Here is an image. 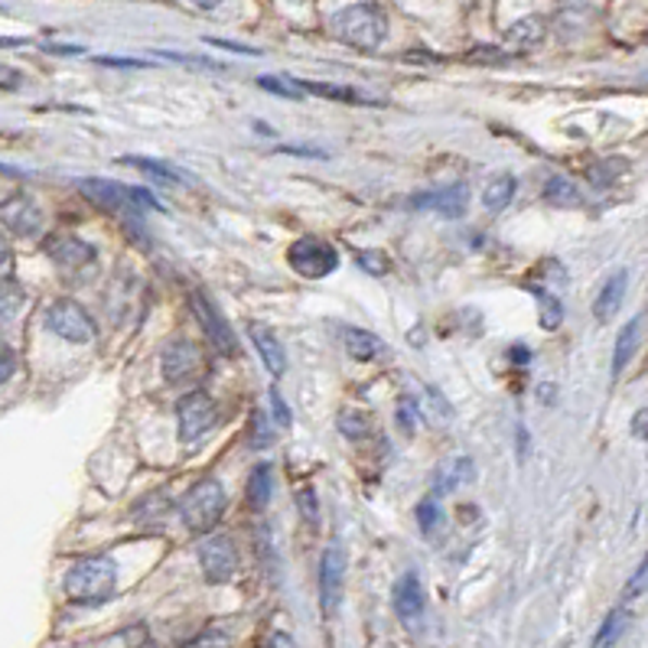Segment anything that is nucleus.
I'll list each match as a JSON object with an SVG mask.
<instances>
[{
    "mask_svg": "<svg viewBox=\"0 0 648 648\" xmlns=\"http://www.w3.org/2000/svg\"><path fill=\"white\" fill-rule=\"evenodd\" d=\"M345 348H348V355H355L358 361H368V358L378 355L381 339L371 335V332H365V329H348V332H345Z\"/></svg>",
    "mask_w": 648,
    "mask_h": 648,
    "instance_id": "nucleus-24",
    "label": "nucleus"
},
{
    "mask_svg": "<svg viewBox=\"0 0 648 648\" xmlns=\"http://www.w3.org/2000/svg\"><path fill=\"white\" fill-rule=\"evenodd\" d=\"M78 189H81V195H85L88 202H94V205L104 208V212H114V215H120V212H137L134 202H130L127 186H117V182H111V179H81Z\"/></svg>",
    "mask_w": 648,
    "mask_h": 648,
    "instance_id": "nucleus-12",
    "label": "nucleus"
},
{
    "mask_svg": "<svg viewBox=\"0 0 648 648\" xmlns=\"http://www.w3.org/2000/svg\"><path fill=\"white\" fill-rule=\"evenodd\" d=\"M42 251L49 254V261L52 264H59V267H85V264H91L94 261V247L88 244V241H81V238H75V234H52L46 244H42Z\"/></svg>",
    "mask_w": 648,
    "mask_h": 648,
    "instance_id": "nucleus-13",
    "label": "nucleus"
},
{
    "mask_svg": "<svg viewBox=\"0 0 648 648\" xmlns=\"http://www.w3.org/2000/svg\"><path fill=\"white\" fill-rule=\"evenodd\" d=\"M544 199H547L550 205H560V208L580 205V192H576V186H573L570 179H563V176L547 179V186H544Z\"/></svg>",
    "mask_w": 648,
    "mask_h": 648,
    "instance_id": "nucleus-27",
    "label": "nucleus"
},
{
    "mask_svg": "<svg viewBox=\"0 0 648 648\" xmlns=\"http://www.w3.org/2000/svg\"><path fill=\"white\" fill-rule=\"evenodd\" d=\"M638 329H641V316H635V319H628L622 326V332L615 339V352H612V374H619L628 365V358H632V352L638 345Z\"/></svg>",
    "mask_w": 648,
    "mask_h": 648,
    "instance_id": "nucleus-21",
    "label": "nucleus"
},
{
    "mask_svg": "<svg viewBox=\"0 0 648 648\" xmlns=\"http://www.w3.org/2000/svg\"><path fill=\"white\" fill-rule=\"evenodd\" d=\"M13 371H16V355H13V348L0 339V384L10 381Z\"/></svg>",
    "mask_w": 648,
    "mask_h": 648,
    "instance_id": "nucleus-37",
    "label": "nucleus"
},
{
    "mask_svg": "<svg viewBox=\"0 0 648 648\" xmlns=\"http://www.w3.org/2000/svg\"><path fill=\"white\" fill-rule=\"evenodd\" d=\"M114 586H117V567L104 554L85 557L75 567H68V573H65V596L81 606L104 602L114 593Z\"/></svg>",
    "mask_w": 648,
    "mask_h": 648,
    "instance_id": "nucleus-2",
    "label": "nucleus"
},
{
    "mask_svg": "<svg viewBox=\"0 0 648 648\" xmlns=\"http://www.w3.org/2000/svg\"><path fill=\"white\" fill-rule=\"evenodd\" d=\"M270 410H274V420L280 427H290V407H287V401L277 387H270Z\"/></svg>",
    "mask_w": 648,
    "mask_h": 648,
    "instance_id": "nucleus-35",
    "label": "nucleus"
},
{
    "mask_svg": "<svg viewBox=\"0 0 648 648\" xmlns=\"http://www.w3.org/2000/svg\"><path fill=\"white\" fill-rule=\"evenodd\" d=\"M176 423H179V440L182 443H195L218 423V407H215V401L205 391H192V394L179 397Z\"/></svg>",
    "mask_w": 648,
    "mask_h": 648,
    "instance_id": "nucleus-6",
    "label": "nucleus"
},
{
    "mask_svg": "<svg viewBox=\"0 0 648 648\" xmlns=\"http://www.w3.org/2000/svg\"><path fill=\"white\" fill-rule=\"evenodd\" d=\"M23 303H26L23 287H20V283H13V280H0V319L13 316Z\"/></svg>",
    "mask_w": 648,
    "mask_h": 648,
    "instance_id": "nucleus-30",
    "label": "nucleus"
},
{
    "mask_svg": "<svg viewBox=\"0 0 648 648\" xmlns=\"http://www.w3.org/2000/svg\"><path fill=\"white\" fill-rule=\"evenodd\" d=\"M251 446H267V440H270V430H267V420H264V414L261 410H254L251 414Z\"/></svg>",
    "mask_w": 648,
    "mask_h": 648,
    "instance_id": "nucleus-34",
    "label": "nucleus"
},
{
    "mask_svg": "<svg viewBox=\"0 0 648 648\" xmlns=\"http://www.w3.org/2000/svg\"><path fill=\"white\" fill-rule=\"evenodd\" d=\"M189 306H192V313H195V319H199V326H202L205 339H208L218 352L234 355V352H238V339H234L231 326L225 322V316L215 309V303H212L202 290H192Z\"/></svg>",
    "mask_w": 648,
    "mask_h": 648,
    "instance_id": "nucleus-8",
    "label": "nucleus"
},
{
    "mask_svg": "<svg viewBox=\"0 0 648 648\" xmlns=\"http://www.w3.org/2000/svg\"><path fill=\"white\" fill-rule=\"evenodd\" d=\"M391 602H394V612H397L404 622H417V619H420L427 599H423V586H420L417 573H404V576L394 583Z\"/></svg>",
    "mask_w": 648,
    "mask_h": 648,
    "instance_id": "nucleus-15",
    "label": "nucleus"
},
{
    "mask_svg": "<svg viewBox=\"0 0 648 648\" xmlns=\"http://www.w3.org/2000/svg\"><path fill=\"white\" fill-rule=\"evenodd\" d=\"M544 33H547V26H544V20H541V16H521L518 23H511V26H508L505 42H508L511 49L524 52V49H534V46L544 39Z\"/></svg>",
    "mask_w": 648,
    "mask_h": 648,
    "instance_id": "nucleus-17",
    "label": "nucleus"
},
{
    "mask_svg": "<svg viewBox=\"0 0 648 648\" xmlns=\"http://www.w3.org/2000/svg\"><path fill=\"white\" fill-rule=\"evenodd\" d=\"M625 622H628V615H625L622 609H612V612L606 615V622L599 625V632H596V638H593V648H615V641H619L622 632H625Z\"/></svg>",
    "mask_w": 648,
    "mask_h": 648,
    "instance_id": "nucleus-25",
    "label": "nucleus"
},
{
    "mask_svg": "<svg viewBox=\"0 0 648 648\" xmlns=\"http://www.w3.org/2000/svg\"><path fill=\"white\" fill-rule=\"evenodd\" d=\"M514 189H518L514 176H508V173H498V176H492V179L485 182L482 205H485L488 212H501V208H505V205L514 199Z\"/></svg>",
    "mask_w": 648,
    "mask_h": 648,
    "instance_id": "nucleus-20",
    "label": "nucleus"
},
{
    "mask_svg": "<svg viewBox=\"0 0 648 648\" xmlns=\"http://www.w3.org/2000/svg\"><path fill=\"white\" fill-rule=\"evenodd\" d=\"M212 46H221V49H231V52H244V55H257V49H247V46H238V42H225V39H208Z\"/></svg>",
    "mask_w": 648,
    "mask_h": 648,
    "instance_id": "nucleus-42",
    "label": "nucleus"
},
{
    "mask_svg": "<svg viewBox=\"0 0 648 648\" xmlns=\"http://www.w3.org/2000/svg\"><path fill=\"white\" fill-rule=\"evenodd\" d=\"M329 33L352 49H378L387 36V13L371 0L348 3L329 16Z\"/></svg>",
    "mask_w": 648,
    "mask_h": 648,
    "instance_id": "nucleus-1",
    "label": "nucleus"
},
{
    "mask_svg": "<svg viewBox=\"0 0 648 648\" xmlns=\"http://www.w3.org/2000/svg\"><path fill=\"white\" fill-rule=\"evenodd\" d=\"M342 586H345V550H342V544H329L319 560V596H322L326 612L339 609Z\"/></svg>",
    "mask_w": 648,
    "mask_h": 648,
    "instance_id": "nucleus-9",
    "label": "nucleus"
},
{
    "mask_svg": "<svg viewBox=\"0 0 648 648\" xmlns=\"http://www.w3.org/2000/svg\"><path fill=\"white\" fill-rule=\"evenodd\" d=\"M417 521H420V531H423L427 537H433V534L440 531V524H443L440 505H436V501H420V505H417Z\"/></svg>",
    "mask_w": 648,
    "mask_h": 648,
    "instance_id": "nucleus-31",
    "label": "nucleus"
},
{
    "mask_svg": "<svg viewBox=\"0 0 648 648\" xmlns=\"http://www.w3.org/2000/svg\"><path fill=\"white\" fill-rule=\"evenodd\" d=\"M160 368H163V378L169 384H189L202 371V352L189 339H169L163 345Z\"/></svg>",
    "mask_w": 648,
    "mask_h": 648,
    "instance_id": "nucleus-7",
    "label": "nucleus"
},
{
    "mask_svg": "<svg viewBox=\"0 0 648 648\" xmlns=\"http://www.w3.org/2000/svg\"><path fill=\"white\" fill-rule=\"evenodd\" d=\"M306 94H319V98H335V101H352V104H374V98L355 91V88H342V85H322V81H303Z\"/></svg>",
    "mask_w": 648,
    "mask_h": 648,
    "instance_id": "nucleus-23",
    "label": "nucleus"
},
{
    "mask_svg": "<svg viewBox=\"0 0 648 648\" xmlns=\"http://www.w3.org/2000/svg\"><path fill=\"white\" fill-rule=\"evenodd\" d=\"M20 85V72L10 65H0V88H16Z\"/></svg>",
    "mask_w": 648,
    "mask_h": 648,
    "instance_id": "nucleus-40",
    "label": "nucleus"
},
{
    "mask_svg": "<svg viewBox=\"0 0 648 648\" xmlns=\"http://www.w3.org/2000/svg\"><path fill=\"white\" fill-rule=\"evenodd\" d=\"M339 430H342L348 440H365V436L374 430V423H371V414H368V410H361V407H342V410H339Z\"/></svg>",
    "mask_w": 648,
    "mask_h": 648,
    "instance_id": "nucleus-22",
    "label": "nucleus"
},
{
    "mask_svg": "<svg viewBox=\"0 0 648 648\" xmlns=\"http://www.w3.org/2000/svg\"><path fill=\"white\" fill-rule=\"evenodd\" d=\"M199 563H202V573H205L208 583H225L238 570V550L225 534H218V537H208L199 547Z\"/></svg>",
    "mask_w": 648,
    "mask_h": 648,
    "instance_id": "nucleus-10",
    "label": "nucleus"
},
{
    "mask_svg": "<svg viewBox=\"0 0 648 648\" xmlns=\"http://www.w3.org/2000/svg\"><path fill=\"white\" fill-rule=\"evenodd\" d=\"M287 261L296 274L319 280V277H329L339 267V251L322 238H300L287 247Z\"/></svg>",
    "mask_w": 648,
    "mask_h": 648,
    "instance_id": "nucleus-4",
    "label": "nucleus"
},
{
    "mask_svg": "<svg viewBox=\"0 0 648 648\" xmlns=\"http://www.w3.org/2000/svg\"><path fill=\"white\" fill-rule=\"evenodd\" d=\"M257 85H261L264 91L280 94V98H293V101L306 98V85H303V81H296V78H290V75H261V78H257Z\"/></svg>",
    "mask_w": 648,
    "mask_h": 648,
    "instance_id": "nucleus-26",
    "label": "nucleus"
},
{
    "mask_svg": "<svg viewBox=\"0 0 648 648\" xmlns=\"http://www.w3.org/2000/svg\"><path fill=\"white\" fill-rule=\"evenodd\" d=\"M625 270H619V274H612L606 283H602V290H599V296H596V303H593V313H596V319H609V316H615V309L622 306V296H625Z\"/></svg>",
    "mask_w": 648,
    "mask_h": 648,
    "instance_id": "nucleus-18",
    "label": "nucleus"
},
{
    "mask_svg": "<svg viewBox=\"0 0 648 648\" xmlns=\"http://www.w3.org/2000/svg\"><path fill=\"white\" fill-rule=\"evenodd\" d=\"M531 293H534L537 303H541V326H544V329H557L560 319H563V303H560L557 296H550L547 290H541V287H531Z\"/></svg>",
    "mask_w": 648,
    "mask_h": 648,
    "instance_id": "nucleus-29",
    "label": "nucleus"
},
{
    "mask_svg": "<svg viewBox=\"0 0 648 648\" xmlns=\"http://www.w3.org/2000/svg\"><path fill=\"white\" fill-rule=\"evenodd\" d=\"M270 495H274V472H270L267 462H261V466L251 469V479H247V505L254 511H264Z\"/></svg>",
    "mask_w": 648,
    "mask_h": 648,
    "instance_id": "nucleus-19",
    "label": "nucleus"
},
{
    "mask_svg": "<svg viewBox=\"0 0 648 648\" xmlns=\"http://www.w3.org/2000/svg\"><path fill=\"white\" fill-rule=\"evenodd\" d=\"M645 583H648V557H645V563L638 567V573L632 576V583H628L625 596H635V593H641V589H645Z\"/></svg>",
    "mask_w": 648,
    "mask_h": 648,
    "instance_id": "nucleus-38",
    "label": "nucleus"
},
{
    "mask_svg": "<svg viewBox=\"0 0 648 648\" xmlns=\"http://www.w3.org/2000/svg\"><path fill=\"white\" fill-rule=\"evenodd\" d=\"M10 264H13V251H10V244H7V238L0 234V277L10 270Z\"/></svg>",
    "mask_w": 648,
    "mask_h": 648,
    "instance_id": "nucleus-41",
    "label": "nucleus"
},
{
    "mask_svg": "<svg viewBox=\"0 0 648 648\" xmlns=\"http://www.w3.org/2000/svg\"><path fill=\"white\" fill-rule=\"evenodd\" d=\"M124 163L137 166L140 173H147L150 179H160V182H176V179H182V173H179V169H173V166H166V163H160V160H147V156H124Z\"/></svg>",
    "mask_w": 648,
    "mask_h": 648,
    "instance_id": "nucleus-28",
    "label": "nucleus"
},
{
    "mask_svg": "<svg viewBox=\"0 0 648 648\" xmlns=\"http://www.w3.org/2000/svg\"><path fill=\"white\" fill-rule=\"evenodd\" d=\"M192 7H202V10H212V7H218L221 0H189Z\"/></svg>",
    "mask_w": 648,
    "mask_h": 648,
    "instance_id": "nucleus-45",
    "label": "nucleus"
},
{
    "mask_svg": "<svg viewBox=\"0 0 648 648\" xmlns=\"http://www.w3.org/2000/svg\"><path fill=\"white\" fill-rule=\"evenodd\" d=\"M397 423H401L404 433H414V427H417V407H414V401H401L397 404Z\"/></svg>",
    "mask_w": 648,
    "mask_h": 648,
    "instance_id": "nucleus-36",
    "label": "nucleus"
},
{
    "mask_svg": "<svg viewBox=\"0 0 648 648\" xmlns=\"http://www.w3.org/2000/svg\"><path fill=\"white\" fill-rule=\"evenodd\" d=\"M306 505V514H309V521L316 518V508H313V492L306 488V492H300V508Z\"/></svg>",
    "mask_w": 648,
    "mask_h": 648,
    "instance_id": "nucleus-43",
    "label": "nucleus"
},
{
    "mask_svg": "<svg viewBox=\"0 0 648 648\" xmlns=\"http://www.w3.org/2000/svg\"><path fill=\"white\" fill-rule=\"evenodd\" d=\"M267 648H293V641H290V638H287L283 632H277V635H270Z\"/></svg>",
    "mask_w": 648,
    "mask_h": 648,
    "instance_id": "nucleus-44",
    "label": "nucleus"
},
{
    "mask_svg": "<svg viewBox=\"0 0 648 648\" xmlns=\"http://www.w3.org/2000/svg\"><path fill=\"white\" fill-rule=\"evenodd\" d=\"M466 202H469V189H466V186H446V189H436V192H427V195L410 199L414 208L440 212V215H446V218L462 215V212H466Z\"/></svg>",
    "mask_w": 648,
    "mask_h": 648,
    "instance_id": "nucleus-14",
    "label": "nucleus"
},
{
    "mask_svg": "<svg viewBox=\"0 0 648 648\" xmlns=\"http://www.w3.org/2000/svg\"><path fill=\"white\" fill-rule=\"evenodd\" d=\"M225 505H228V495H225V485L218 479H199L182 498H179V518L189 531L195 534H205L212 531L221 514H225Z\"/></svg>",
    "mask_w": 648,
    "mask_h": 648,
    "instance_id": "nucleus-3",
    "label": "nucleus"
},
{
    "mask_svg": "<svg viewBox=\"0 0 648 648\" xmlns=\"http://www.w3.org/2000/svg\"><path fill=\"white\" fill-rule=\"evenodd\" d=\"M632 433H635L638 440H648V410H638V414H635V420H632Z\"/></svg>",
    "mask_w": 648,
    "mask_h": 648,
    "instance_id": "nucleus-39",
    "label": "nucleus"
},
{
    "mask_svg": "<svg viewBox=\"0 0 648 648\" xmlns=\"http://www.w3.org/2000/svg\"><path fill=\"white\" fill-rule=\"evenodd\" d=\"M355 261H358L368 274H384V270H387V254H384V251H355Z\"/></svg>",
    "mask_w": 648,
    "mask_h": 648,
    "instance_id": "nucleus-33",
    "label": "nucleus"
},
{
    "mask_svg": "<svg viewBox=\"0 0 648 648\" xmlns=\"http://www.w3.org/2000/svg\"><path fill=\"white\" fill-rule=\"evenodd\" d=\"M46 326H49L59 339L75 342V345L94 339V322H91V316L85 313L81 303H75V300H68V296L49 303V309H46Z\"/></svg>",
    "mask_w": 648,
    "mask_h": 648,
    "instance_id": "nucleus-5",
    "label": "nucleus"
},
{
    "mask_svg": "<svg viewBox=\"0 0 648 648\" xmlns=\"http://www.w3.org/2000/svg\"><path fill=\"white\" fill-rule=\"evenodd\" d=\"M0 221L13 231V234H23V238H33L42 231V212L39 205L29 199V195H13L0 205Z\"/></svg>",
    "mask_w": 648,
    "mask_h": 648,
    "instance_id": "nucleus-11",
    "label": "nucleus"
},
{
    "mask_svg": "<svg viewBox=\"0 0 648 648\" xmlns=\"http://www.w3.org/2000/svg\"><path fill=\"white\" fill-rule=\"evenodd\" d=\"M247 332H251V342H254V348L261 352V358H264L267 371L280 378V374L287 371V352H283V342L277 339V332H274V329H267L264 322H251V326H247Z\"/></svg>",
    "mask_w": 648,
    "mask_h": 648,
    "instance_id": "nucleus-16",
    "label": "nucleus"
},
{
    "mask_svg": "<svg viewBox=\"0 0 648 648\" xmlns=\"http://www.w3.org/2000/svg\"><path fill=\"white\" fill-rule=\"evenodd\" d=\"M231 645V638H228V632H221V628H205L202 635H195L189 645H182V648H228Z\"/></svg>",
    "mask_w": 648,
    "mask_h": 648,
    "instance_id": "nucleus-32",
    "label": "nucleus"
}]
</instances>
